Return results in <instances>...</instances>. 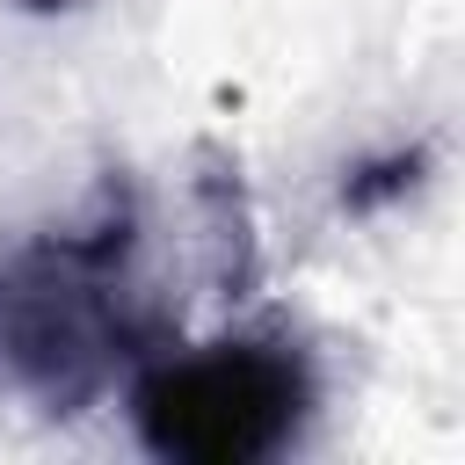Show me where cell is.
Segmentation results:
<instances>
[{
  "label": "cell",
  "mask_w": 465,
  "mask_h": 465,
  "mask_svg": "<svg viewBox=\"0 0 465 465\" xmlns=\"http://www.w3.org/2000/svg\"><path fill=\"white\" fill-rule=\"evenodd\" d=\"M22 7H36V15H58V7H73V0H22Z\"/></svg>",
  "instance_id": "5"
},
{
  "label": "cell",
  "mask_w": 465,
  "mask_h": 465,
  "mask_svg": "<svg viewBox=\"0 0 465 465\" xmlns=\"http://www.w3.org/2000/svg\"><path fill=\"white\" fill-rule=\"evenodd\" d=\"M421 167H429V153H421V145H407V153H385V160H371V167H356V174L341 182V203H349V211L392 203V196H407V189L421 182Z\"/></svg>",
  "instance_id": "4"
},
{
  "label": "cell",
  "mask_w": 465,
  "mask_h": 465,
  "mask_svg": "<svg viewBox=\"0 0 465 465\" xmlns=\"http://www.w3.org/2000/svg\"><path fill=\"white\" fill-rule=\"evenodd\" d=\"M138 247L131 182H102L87 218L22 247L0 269V356L44 414H80L109 392L116 363L145 341L124 269Z\"/></svg>",
  "instance_id": "1"
},
{
  "label": "cell",
  "mask_w": 465,
  "mask_h": 465,
  "mask_svg": "<svg viewBox=\"0 0 465 465\" xmlns=\"http://www.w3.org/2000/svg\"><path fill=\"white\" fill-rule=\"evenodd\" d=\"M196 211H203V240H211V283L225 298H254V283H262V240H254V203H247L240 160L225 145L196 153Z\"/></svg>",
  "instance_id": "3"
},
{
  "label": "cell",
  "mask_w": 465,
  "mask_h": 465,
  "mask_svg": "<svg viewBox=\"0 0 465 465\" xmlns=\"http://www.w3.org/2000/svg\"><path fill=\"white\" fill-rule=\"evenodd\" d=\"M312 407V371L276 334H232L196 356H145L131 385L138 443L167 465L276 458Z\"/></svg>",
  "instance_id": "2"
}]
</instances>
